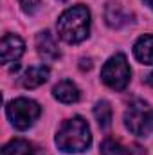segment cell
Here are the masks:
<instances>
[{"instance_id": "12", "label": "cell", "mask_w": 153, "mask_h": 155, "mask_svg": "<svg viewBox=\"0 0 153 155\" xmlns=\"http://www.w3.org/2000/svg\"><path fill=\"white\" fill-rule=\"evenodd\" d=\"M33 144L25 139H13L2 148V155H33Z\"/></svg>"}, {"instance_id": "16", "label": "cell", "mask_w": 153, "mask_h": 155, "mask_svg": "<svg viewBox=\"0 0 153 155\" xmlns=\"http://www.w3.org/2000/svg\"><path fill=\"white\" fill-rule=\"evenodd\" d=\"M128 155H144V150H142L141 146H137V144H135V146H132V148H130Z\"/></svg>"}, {"instance_id": "13", "label": "cell", "mask_w": 153, "mask_h": 155, "mask_svg": "<svg viewBox=\"0 0 153 155\" xmlns=\"http://www.w3.org/2000/svg\"><path fill=\"white\" fill-rule=\"evenodd\" d=\"M94 116H96V121L99 123L101 128H108L110 123H112V107L108 101H97L96 107H94Z\"/></svg>"}, {"instance_id": "4", "label": "cell", "mask_w": 153, "mask_h": 155, "mask_svg": "<svg viewBox=\"0 0 153 155\" xmlns=\"http://www.w3.org/2000/svg\"><path fill=\"white\" fill-rule=\"evenodd\" d=\"M7 117L11 121V124L16 130H27L29 126L34 124V121L40 117L41 108L36 101L27 99V97H18L7 103L5 107Z\"/></svg>"}, {"instance_id": "1", "label": "cell", "mask_w": 153, "mask_h": 155, "mask_svg": "<svg viewBox=\"0 0 153 155\" xmlns=\"http://www.w3.org/2000/svg\"><path fill=\"white\" fill-rule=\"evenodd\" d=\"M90 143H92V134L88 123L79 116L67 119L56 134V146L65 153L85 152L90 146Z\"/></svg>"}, {"instance_id": "3", "label": "cell", "mask_w": 153, "mask_h": 155, "mask_svg": "<svg viewBox=\"0 0 153 155\" xmlns=\"http://www.w3.org/2000/svg\"><path fill=\"white\" fill-rule=\"evenodd\" d=\"M124 126L137 137H150L153 135V110L151 107L142 101L135 99L128 105L124 112Z\"/></svg>"}, {"instance_id": "15", "label": "cell", "mask_w": 153, "mask_h": 155, "mask_svg": "<svg viewBox=\"0 0 153 155\" xmlns=\"http://www.w3.org/2000/svg\"><path fill=\"white\" fill-rule=\"evenodd\" d=\"M18 2H20L22 9H24L27 15H33V13L38 9V5H40L41 0H18Z\"/></svg>"}, {"instance_id": "5", "label": "cell", "mask_w": 153, "mask_h": 155, "mask_svg": "<svg viewBox=\"0 0 153 155\" xmlns=\"http://www.w3.org/2000/svg\"><path fill=\"white\" fill-rule=\"evenodd\" d=\"M130 78H132V71H130V65H128V60L124 54L117 52L114 54L103 67L101 71V79L106 87H110L112 90H124L130 83Z\"/></svg>"}, {"instance_id": "6", "label": "cell", "mask_w": 153, "mask_h": 155, "mask_svg": "<svg viewBox=\"0 0 153 155\" xmlns=\"http://www.w3.org/2000/svg\"><path fill=\"white\" fill-rule=\"evenodd\" d=\"M25 51V45L20 36L16 35H5L0 43V52H2V63L9 65L13 61H18Z\"/></svg>"}, {"instance_id": "17", "label": "cell", "mask_w": 153, "mask_h": 155, "mask_svg": "<svg viewBox=\"0 0 153 155\" xmlns=\"http://www.w3.org/2000/svg\"><path fill=\"white\" fill-rule=\"evenodd\" d=\"M146 83H148V85H151V87H153V72H150V74L146 76Z\"/></svg>"}, {"instance_id": "2", "label": "cell", "mask_w": 153, "mask_h": 155, "mask_svg": "<svg viewBox=\"0 0 153 155\" xmlns=\"http://www.w3.org/2000/svg\"><path fill=\"white\" fill-rule=\"evenodd\" d=\"M90 33V11L85 5H74L58 18V35L67 43H79Z\"/></svg>"}, {"instance_id": "11", "label": "cell", "mask_w": 153, "mask_h": 155, "mask_svg": "<svg viewBox=\"0 0 153 155\" xmlns=\"http://www.w3.org/2000/svg\"><path fill=\"white\" fill-rule=\"evenodd\" d=\"M133 54H135V58H137L141 63L153 65V36L151 35L141 36V38L135 41V45H133Z\"/></svg>"}, {"instance_id": "14", "label": "cell", "mask_w": 153, "mask_h": 155, "mask_svg": "<svg viewBox=\"0 0 153 155\" xmlns=\"http://www.w3.org/2000/svg\"><path fill=\"white\" fill-rule=\"evenodd\" d=\"M101 155H128L122 144L115 139H105L101 144Z\"/></svg>"}, {"instance_id": "9", "label": "cell", "mask_w": 153, "mask_h": 155, "mask_svg": "<svg viewBox=\"0 0 153 155\" xmlns=\"http://www.w3.org/2000/svg\"><path fill=\"white\" fill-rule=\"evenodd\" d=\"M49 78V67L45 65H34V67H29L24 76L20 78V83L24 88H36L40 85H43Z\"/></svg>"}, {"instance_id": "8", "label": "cell", "mask_w": 153, "mask_h": 155, "mask_svg": "<svg viewBox=\"0 0 153 155\" xmlns=\"http://www.w3.org/2000/svg\"><path fill=\"white\" fill-rule=\"evenodd\" d=\"M105 20H106V24H108L110 27L119 29V27H124V25H128V24L132 22V15L126 13L121 4L110 2V4L106 5V9H105Z\"/></svg>"}, {"instance_id": "18", "label": "cell", "mask_w": 153, "mask_h": 155, "mask_svg": "<svg viewBox=\"0 0 153 155\" xmlns=\"http://www.w3.org/2000/svg\"><path fill=\"white\" fill-rule=\"evenodd\" d=\"M142 2H144L148 7H151V9H153V0H142Z\"/></svg>"}, {"instance_id": "10", "label": "cell", "mask_w": 153, "mask_h": 155, "mask_svg": "<svg viewBox=\"0 0 153 155\" xmlns=\"http://www.w3.org/2000/svg\"><path fill=\"white\" fill-rule=\"evenodd\" d=\"M52 94H54V97H56L58 101L67 103V105L76 103L77 99H79V88L76 87V83H72V81H69V79L60 81V83L52 88Z\"/></svg>"}, {"instance_id": "7", "label": "cell", "mask_w": 153, "mask_h": 155, "mask_svg": "<svg viewBox=\"0 0 153 155\" xmlns=\"http://www.w3.org/2000/svg\"><path fill=\"white\" fill-rule=\"evenodd\" d=\"M36 49L38 54L45 61H54L60 58V49H58V41L54 38V35L50 31H41L36 36Z\"/></svg>"}]
</instances>
